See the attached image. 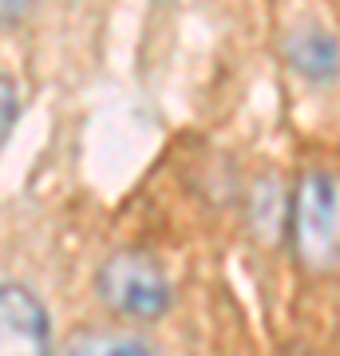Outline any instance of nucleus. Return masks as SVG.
Here are the masks:
<instances>
[{
  "instance_id": "nucleus-7",
  "label": "nucleus",
  "mask_w": 340,
  "mask_h": 356,
  "mask_svg": "<svg viewBox=\"0 0 340 356\" xmlns=\"http://www.w3.org/2000/svg\"><path fill=\"white\" fill-rule=\"evenodd\" d=\"M32 4H36V0H0V24H16V20H24Z\"/></svg>"
},
{
  "instance_id": "nucleus-3",
  "label": "nucleus",
  "mask_w": 340,
  "mask_h": 356,
  "mask_svg": "<svg viewBox=\"0 0 340 356\" xmlns=\"http://www.w3.org/2000/svg\"><path fill=\"white\" fill-rule=\"evenodd\" d=\"M0 356H51L48 309L16 281H0Z\"/></svg>"
},
{
  "instance_id": "nucleus-4",
  "label": "nucleus",
  "mask_w": 340,
  "mask_h": 356,
  "mask_svg": "<svg viewBox=\"0 0 340 356\" xmlns=\"http://www.w3.org/2000/svg\"><path fill=\"white\" fill-rule=\"evenodd\" d=\"M285 56H289L293 72H301L313 83H332L337 79V40L321 32V28L293 32L289 44H285Z\"/></svg>"
},
{
  "instance_id": "nucleus-2",
  "label": "nucleus",
  "mask_w": 340,
  "mask_h": 356,
  "mask_svg": "<svg viewBox=\"0 0 340 356\" xmlns=\"http://www.w3.org/2000/svg\"><path fill=\"white\" fill-rule=\"evenodd\" d=\"M95 293L115 317L127 321H159L175 301L166 266L147 250H119L99 266Z\"/></svg>"
},
{
  "instance_id": "nucleus-5",
  "label": "nucleus",
  "mask_w": 340,
  "mask_h": 356,
  "mask_svg": "<svg viewBox=\"0 0 340 356\" xmlns=\"http://www.w3.org/2000/svg\"><path fill=\"white\" fill-rule=\"evenodd\" d=\"M67 356H159V353L131 332H91Z\"/></svg>"
},
{
  "instance_id": "nucleus-6",
  "label": "nucleus",
  "mask_w": 340,
  "mask_h": 356,
  "mask_svg": "<svg viewBox=\"0 0 340 356\" xmlns=\"http://www.w3.org/2000/svg\"><path fill=\"white\" fill-rule=\"evenodd\" d=\"M16 115H20V99H16V83L0 72V147L8 143L16 127Z\"/></svg>"
},
{
  "instance_id": "nucleus-1",
  "label": "nucleus",
  "mask_w": 340,
  "mask_h": 356,
  "mask_svg": "<svg viewBox=\"0 0 340 356\" xmlns=\"http://www.w3.org/2000/svg\"><path fill=\"white\" fill-rule=\"evenodd\" d=\"M337 175L309 170L301 175L293 202L285 210V238L297 266L313 277H332L340 261V214H337Z\"/></svg>"
}]
</instances>
